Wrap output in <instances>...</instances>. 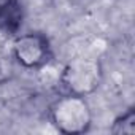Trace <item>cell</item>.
<instances>
[{"label":"cell","mask_w":135,"mask_h":135,"mask_svg":"<svg viewBox=\"0 0 135 135\" xmlns=\"http://www.w3.org/2000/svg\"><path fill=\"white\" fill-rule=\"evenodd\" d=\"M51 121L60 133L80 135L89 130L92 113L83 95L67 94L59 97L51 107Z\"/></svg>","instance_id":"6da1fadb"},{"label":"cell","mask_w":135,"mask_h":135,"mask_svg":"<svg viewBox=\"0 0 135 135\" xmlns=\"http://www.w3.org/2000/svg\"><path fill=\"white\" fill-rule=\"evenodd\" d=\"M59 83L67 94L89 95L102 83V65L92 57H75L64 65Z\"/></svg>","instance_id":"7a4b0ae2"},{"label":"cell","mask_w":135,"mask_h":135,"mask_svg":"<svg viewBox=\"0 0 135 135\" xmlns=\"http://www.w3.org/2000/svg\"><path fill=\"white\" fill-rule=\"evenodd\" d=\"M13 56L24 69L38 70L51 59L49 38L41 32L22 33L13 41Z\"/></svg>","instance_id":"3957f363"},{"label":"cell","mask_w":135,"mask_h":135,"mask_svg":"<svg viewBox=\"0 0 135 135\" xmlns=\"http://www.w3.org/2000/svg\"><path fill=\"white\" fill-rule=\"evenodd\" d=\"M21 2L19 0H0V27L15 32L21 24Z\"/></svg>","instance_id":"277c9868"},{"label":"cell","mask_w":135,"mask_h":135,"mask_svg":"<svg viewBox=\"0 0 135 135\" xmlns=\"http://www.w3.org/2000/svg\"><path fill=\"white\" fill-rule=\"evenodd\" d=\"M111 133H118V135H133L135 133V110L129 108L126 113H122L121 116H118L111 126Z\"/></svg>","instance_id":"5b68a950"}]
</instances>
